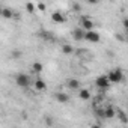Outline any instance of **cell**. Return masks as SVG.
<instances>
[{"label":"cell","instance_id":"6da1fadb","mask_svg":"<svg viewBox=\"0 0 128 128\" xmlns=\"http://www.w3.org/2000/svg\"><path fill=\"white\" fill-rule=\"evenodd\" d=\"M107 78H108V83H120L122 80H124V72H122V70H119V68H116V70H112L108 74H107Z\"/></svg>","mask_w":128,"mask_h":128},{"label":"cell","instance_id":"7a4b0ae2","mask_svg":"<svg viewBox=\"0 0 128 128\" xmlns=\"http://www.w3.org/2000/svg\"><path fill=\"white\" fill-rule=\"evenodd\" d=\"M15 83H17L20 88H29V86H30V83H32V80H30V77H29L27 74L20 72V74L15 77Z\"/></svg>","mask_w":128,"mask_h":128},{"label":"cell","instance_id":"3957f363","mask_svg":"<svg viewBox=\"0 0 128 128\" xmlns=\"http://www.w3.org/2000/svg\"><path fill=\"white\" fill-rule=\"evenodd\" d=\"M94 20L89 18V17H82L80 18V29H83L84 32H89V30H94Z\"/></svg>","mask_w":128,"mask_h":128},{"label":"cell","instance_id":"277c9868","mask_svg":"<svg viewBox=\"0 0 128 128\" xmlns=\"http://www.w3.org/2000/svg\"><path fill=\"white\" fill-rule=\"evenodd\" d=\"M84 39L89 41V42H100L101 36H100L98 32H95V30H89V32L84 33Z\"/></svg>","mask_w":128,"mask_h":128},{"label":"cell","instance_id":"5b68a950","mask_svg":"<svg viewBox=\"0 0 128 128\" xmlns=\"http://www.w3.org/2000/svg\"><path fill=\"white\" fill-rule=\"evenodd\" d=\"M95 84H96V88H100V89H106V88H108V86H110L107 76H100V77H96Z\"/></svg>","mask_w":128,"mask_h":128},{"label":"cell","instance_id":"8992f818","mask_svg":"<svg viewBox=\"0 0 128 128\" xmlns=\"http://www.w3.org/2000/svg\"><path fill=\"white\" fill-rule=\"evenodd\" d=\"M51 20H53L54 23H57V24H62V23H65V21H66V18L63 17V14L59 12V11H56V12L51 14Z\"/></svg>","mask_w":128,"mask_h":128},{"label":"cell","instance_id":"52a82bcc","mask_svg":"<svg viewBox=\"0 0 128 128\" xmlns=\"http://www.w3.org/2000/svg\"><path fill=\"white\" fill-rule=\"evenodd\" d=\"M116 116V108L108 106V107H104V119H113Z\"/></svg>","mask_w":128,"mask_h":128},{"label":"cell","instance_id":"ba28073f","mask_svg":"<svg viewBox=\"0 0 128 128\" xmlns=\"http://www.w3.org/2000/svg\"><path fill=\"white\" fill-rule=\"evenodd\" d=\"M84 30L83 29H80V27H77V29H74L72 30V38L76 39V41H82V39H84Z\"/></svg>","mask_w":128,"mask_h":128},{"label":"cell","instance_id":"9c48e42d","mask_svg":"<svg viewBox=\"0 0 128 128\" xmlns=\"http://www.w3.org/2000/svg\"><path fill=\"white\" fill-rule=\"evenodd\" d=\"M54 98H56V101H59V102H68V101H70L68 94H63V92H56V94H54Z\"/></svg>","mask_w":128,"mask_h":128},{"label":"cell","instance_id":"30bf717a","mask_svg":"<svg viewBox=\"0 0 128 128\" xmlns=\"http://www.w3.org/2000/svg\"><path fill=\"white\" fill-rule=\"evenodd\" d=\"M66 86H68L70 89H80V82H78L77 78H70V80L66 82Z\"/></svg>","mask_w":128,"mask_h":128},{"label":"cell","instance_id":"8fae6325","mask_svg":"<svg viewBox=\"0 0 128 128\" xmlns=\"http://www.w3.org/2000/svg\"><path fill=\"white\" fill-rule=\"evenodd\" d=\"M42 70H44V65H42L41 62H33L32 63V72L39 74V72H42Z\"/></svg>","mask_w":128,"mask_h":128},{"label":"cell","instance_id":"7c38bea8","mask_svg":"<svg viewBox=\"0 0 128 128\" xmlns=\"http://www.w3.org/2000/svg\"><path fill=\"white\" fill-rule=\"evenodd\" d=\"M33 86H35V89L36 90H45V88H47V84H45V82L44 80H35V83H33Z\"/></svg>","mask_w":128,"mask_h":128},{"label":"cell","instance_id":"4fadbf2b","mask_svg":"<svg viewBox=\"0 0 128 128\" xmlns=\"http://www.w3.org/2000/svg\"><path fill=\"white\" fill-rule=\"evenodd\" d=\"M78 96L82 98V100H84V101H88V100H90V92L88 90V89H80V94H78Z\"/></svg>","mask_w":128,"mask_h":128},{"label":"cell","instance_id":"5bb4252c","mask_svg":"<svg viewBox=\"0 0 128 128\" xmlns=\"http://www.w3.org/2000/svg\"><path fill=\"white\" fill-rule=\"evenodd\" d=\"M62 51L65 53V54H71V53H74V47L70 45V44H63L62 45Z\"/></svg>","mask_w":128,"mask_h":128},{"label":"cell","instance_id":"9a60e30c","mask_svg":"<svg viewBox=\"0 0 128 128\" xmlns=\"http://www.w3.org/2000/svg\"><path fill=\"white\" fill-rule=\"evenodd\" d=\"M2 17H5V18H12V17H14L12 9H9V8H3V9H2Z\"/></svg>","mask_w":128,"mask_h":128},{"label":"cell","instance_id":"2e32d148","mask_svg":"<svg viewBox=\"0 0 128 128\" xmlns=\"http://www.w3.org/2000/svg\"><path fill=\"white\" fill-rule=\"evenodd\" d=\"M116 114L119 116V120H120L122 124H126L128 119H126V114L124 113V110H116Z\"/></svg>","mask_w":128,"mask_h":128},{"label":"cell","instance_id":"e0dca14e","mask_svg":"<svg viewBox=\"0 0 128 128\" xmlns=\"http://www.w3.org/2000/svg\"><path fill=\"white\" fill-rule=\"evenodd\" d=\"M26 11L32 14V12H35V11H36V6H35L33 3H30V2H29V3H26Z\"/></svg>","mask_w":128,"mask_h":128},{"label":"cell","instance_id":"ac0fdd59","mask_svg":"<svg viewBox=\"0 0 128 128\" xmlns=\"http://www.w3.org/2000/svg\"><path fill=\"white\" fill-rule=\"evenodd\" d=\"M95 114H96L98 118L104 119V107H98V108H95Z\"/></svg>","mask_w":128,"mask_h":128},{"label":"cell","instance_id":"d6986e66","mask_svg":"<svg viewBox=\"0 0 128 128\" xmlns=\"http://www.w3.org/2000/svg\"><path fill=\"white\" fill-rule=\"evenodd\" d=\"M36 8H38L39 11H45V9H47V5H45V3H38Z\"/></svg>","mask_w":128,"mask_h":128},{"label":"cell","instance_id":"ffe728a7","mask_svg":"<svg viewBox=\"0 0 128 128\" xmlns=\"http://www.w3.org/2000/svg\"><path fill=\"white\" fill-rule=\"evenodd\" d=\"M12 57H14V59H17V57H21V51H18V50L12 51Z\"/></svg>","mask_w":128,"mask_h":128},{"label":"cell","instance_id":"44dd1931","mask_svg":"<svg viewBox=\"0 0 128 128\" xmlns=\"http://www.w3.org/2000/svg\"><path fill=\"white\" fill-rule=\"evenodd\" d=\"M72 8H74L76 11H80V9H82V6H80L78 3H74V5H72Z\"/></svg>","mask_w":128,"mask_h":128},{"label":"cell","instance_id":"7402d4cb","mask_svg":"<svg viewBox=\"0 0 128 128\" xmlns=\"http://www.w3.org/2000/svg\"><path fill=\"white\" fill-rule=\"evenodd\" d=\"M45 122H47V125H51V124H53L51 118H45Z\"/></svg>","mask_w":128,"mask_h":128},{"label":"cell","instance_id":"603a6c76","mask_svg":"<svg viewBox=\"0 0 128 128\" xmlns=\"http://www.w3.org/2000/svg\"><path fill=\"white\" fill-rule=\"evenodd\" d=\"M90 128H101V125H98V124H94V125H92Z\"/></svg>","mask_w":128,"mask_h":128},{"label":"cell","instance_id":"cb8c5ba5","mask_svg":"<svg viewBox=\"0 0 128 128\" xmlns=\"http://www.w3.org/2000/svg\"><path fill=\"white\" fill-rule=\"evenodd\" d=\"M0 15H2V9H0Z\"/></svg>","mask_w":128,"mask_h":128}]
</instances>
